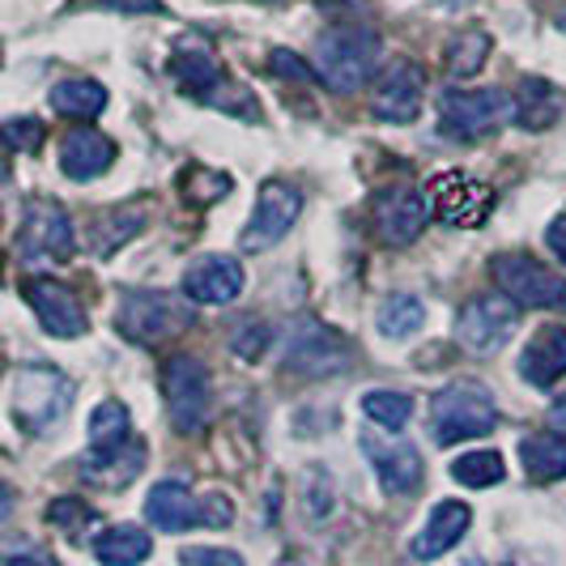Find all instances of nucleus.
I'll use <instances>...</instances> for the list:
<instances>
[{"instance_id": "1", "label": "nucleus", "mask_w": 566, "mask_h": 566, "mask_svg": "<svg viewBox=\"0 0 566 566\" xmlns=\"http://www.w3.org/2000/svg\"><path fill=\"white\" fill-rule=\"evenodd\" d=\"M384 43L370 27H333L315 39L312 69L333 94H358L375 77Z\"/></svg>"}, {"instance_id": "2", "label": "nucleus", "mask_w": 566, "mask_h": 566, "mask_svg": "<svg viewBox=\"0 0 566 566\" xmlns=\"http://www.w3.org/2000/svg\"><path fill=\"white\" fill-rule=\"evenodd\" d=\"M170 77L179 85V94L184 98H192V103H209V107H222V112H243V115H255L252 107V94L239 85L227 82V73H222V60L218 52L205 43V39H179L175 43V52H170Z\"/></svg>"}, {"instance_id": "3", "label": "nucleus", "mask_w": 566, "mask_h": 566, "mask_svg": "<svg viewBox=\"0 0 566 566\" xmlns=\"http://www.w3.org/2000/svg\"><path fill=\"white\" fill-rule=\"evenodd\" d=\"M77 384L52 363H27L13 370V388H9V413L27 434H43L69 413Z\"/></svg>"}, {"instance_id": "4", "label": "nucleus", "mask_w": 566, "mask_h": 566, "mask_svg": "<svg viewBox=\"0 0 566 566\" xmlns=\"http://www.w3.org/2000/svg\"><path fill=\"white\" fill-rule=\"evenodd\" d=\"M499 426V409L490 388L473 384V379H455L443 392H434L430 405V434L439 448H455L464 439H482Z\"/></svg>"}, {"instance_id": "5", "label": "nucleus", "mask_w": 566, "mask_h": 566, "mask_svg": "<svg viewBox=\"0 0 566 566\" xmlns=\"http://www.w3.org/2000/svg\"><path fill=\"white\" fill-rule=\"evenodd\" d=\"M115 328L124 340L154 349L192 328V307L170 290H128L115 312Z\"/></svg>"}, {"instance_id": "6", "label": "nucleus", "mask_w": 566, "mask_h": 566, "mask_svg": "<svg viewBox=\"0 0 566 566\" xmlns=\"http://www.w3.org/2000/svg\"><path fill=\"white\" fill-rule=\"evenodd\" d=\"M282 363L285 370H294L303 379H328V375H340V370L354 367V345H349L345 333L328 328L324 319L298 315L285 328Z\"/></svg>"}, {"instance_id": "7", "label": "nucleus", "mask_w": 566, "mask_h": 566, "mask_svg": "<svg viewBox=\"0 0 566 566\" xmlns=\"http://www.w3.org/2000/svg\"><path fill=\"white\" fill-rule=\"evenodd\" d=\"M145 520L158 533H188V528H227L234 520L227 494H205L197 499L188 482H158L145 494Z\"/></svg>"}, {"instance_id": "8", "label": "nucleus", "mask_w": 566, "mask_h": 566, "mask_svg": "<svg viewBox=\"0 0 566 566\" xmlns=\"http://www.w3.org/2000/svg\"><path fill=\"white\" fill-rule=\"evenodd\" d=\"M511 119H515V94L499 90V85H478V90L452 85L439 98V128L460 142L490 137L494 128H503Z\"/></svg>"}, {"instance_id": "9", "label": "nucleus", "mask_w": 566, "mask_h": 566, "mask_svg": "<svg viewBox=\"0 0 566 566\" xmlns=\"http://www.w3.org/2000/svg\"><path fill=\"white\" fill-rule=\"evenodd\" d=\"M163 397H167V418L179 434H200L213 413V379L209 367L192 354H175L163 367Z\"/></svg>"}, {"instance_id": "10", "label": "nucleus", "mask_w": 566, "mask_h": 566, "mask_svg": "<svg viewBox=\"0 0 566 566\" xmlns=\"http://www.w3.org/2000/svg\"><path fill=\"white\" fill-rule=\"evenodd\" d=\"M499 294H507L520 307H537V312H566V277L554 269H545L541 260L524 252H503L490 264Z\"/></svg>"}, {"instance_id": "11", "label": "nucleus", "mask_w": 566, "mask_h": 566, "mask_svg": "<svg viewBox=\"0 0 566 566\" xmlns=\"http://www.w3.org/2000/svg\"><path fill=\"white\" fill-rule=\"evenodd\" d=\"M73 255H77L73 218L56 200H34L27 209V222L18 230V260L27 269H48V264H69Z\"/></svg>"}, {"instance_id": "12", "label": "nucleus", "mask_w": 566, "mask_h": 566, "mask_svg": "<svg viewBox=\"0 0 566 566\" xmlns=\"http://www.w3.org/2000/svg\"><path fill=\"white\" fill-rule=\"evenodd\" d=\"M515 324H520V303H511L507 294H478L455 315V340L473 358H494L511 340Z\"/></svg>"}, {"instance_id": "13", "label": "nucleus", "mask_w": 566, "mask_h": 566, "mask_svg": "<svg viewBox=\"0 0 566 566\" xmlns=\"http://www.w3.org/2000/svg\"><path fill=\"white\" fill-rule=\"evenodd\" d=\"M430 213L455 230H478L494 213V188L485 179H473L469 170H443L430 179Z\"/></svg>"}, {"instance_id": "14", "label": "nucleus", "mask_w": 566, "mask_h": 566, "mask_svg": "<svg viewBox=\"0 0 566 566\" xmlns=\"http://www.w3.org/2000/svg\"><path fill=\"white\" fill-rule=\"evenodd\" d=\"M298 213H303V192L294 184H285V179H269L260 188L255 213L248 218L243 234H239V248L248 255L269 252L273 243H282L285 234H290V227L298 222Z\"/></svg>"}, {"instance_id": "15", "label": "nucleus", "mask_w": 566, "mask_h": 566, "mask_svg": "<svg viewBox=\"0 0 566 566\" xmlns=\"http://www.w3.org/2000/svg\"><path fill=\"white\" fill-rule=\"evenodd\" d=\"M370 222H375V234L392 248H405L413 243L418 234L430 222V200L413 188V184H392L384 188L379 197L370 200Z\"/></svg>"}, {"instance_id": "16", "label": "nucleus", "mask_w": 566, "mask_h": 566, "mask_svg": "<svg viewBox=\"0 0 566 566\" xmlns=\"http://www.w3.org/2000/svg\"><path fill=\"white\" fill-rule=\"evenodd\" d=\"M426 98V73L418 60H392L379 69V82H375V98H370V112L384 124H413L422 112Z\"/></svg>"}, {"instance_id": "17", "label": "nucleus", "mask_w": 566, "mask_h": 566, "mask_svg": "<svg viewBox=\"0 0 566 566\" xmlns=\"http://www.w3.org/2000/svg\"><path fill=\"white\" fill-rule=\"evenodd\" d=\"M22 294H27L30 312L43 324L48 337H60V340L85 337V328H90L85 307L77 303V294L64 282H56V277H27V282H22Z\"/></svg>"}, {"instance_id": "18", "label": "nucleus", "mask_w": 566, "mask_h": 566, "mask_svg": "<svg viewBox=\"0 0 566 566\" xmlns=\"http://www.w3.org/2000/svg\"><path fill=\"white\" fill-rule=\"evenodd\" d=\"M243 285H248L243 264L222 252L200 255L197 264L184 273V294L192 303H205V307H227V303H234L243 294Z\"/></svg>"}, {"instance_id": "19", "label": "nucleus", "mask_w": 566, "mask_h": 566, "mask_svg": "<svg viewBox=\"0 0 566 566\" xmlns=\"http://www.w3.org/2000/svg\"><path fill=\"white\" fill-rule=\"evenodd\" d=\"M363 452H367L370 469H375V478L388 494H418L422 490V452L413 443L367 434Z\"/></svg>"}, {"instance_id": "20", "label": "nucleus", "mask_w": 566, "mask_h": 566, "mask_svg": "<svg viewBox=\"0 0 566 566\" xmlns=\"http://www.w3.org/2000/svg\"><path fill=\"white\" fill-rule=\"evenodd\" d=\"M145 460H149V448L142 434H133L119 448H90L82 455V482L98 490H124L142 478Z\"/></svg>"}, {"instance_id": "21", "label": "nucleus", "mask_w": 566, "mask_h": 566, "mask_svg": "<svg viewBox=\"0 0 566 566\" xmlns=\"http://www.w3.org/2000/svg\"><path fill=\"white\" fill-rule=\"evenodd\" d=\"M115 142L103 137L98 128H73L64 133L60 142V170L73 179V184H90V179H103L115 163Z\"/></svg>"}, {"instance_id": "22", "label": "nucleus", "mask_w": 566, "mask_h": 566, "mask_svg": "<svg viewBox=\"0 0 566 566\" xmlns=\"http://www.w3.org/2000/svg\"><path fill=\"white\" fill-rule=\"evenodd\" d=\"M469 524H473V511L464 507L460 499H443V503H434V507H430V520H426L422 533L413 537L409 554H413L418 563L443 558L448 549H455V541L469 533Z\"/></svg>"}, {"instance_id": "23", "label": "nucleus", "mask_w": 566, "mask_h": 566, "mask_svg": "<svg viewBox=\"0 0 566 566\" xmlns=\"http://www.w3.org/2000/svg\"><path fill=\"white\" fill-rule=\"evenodd\" d=\"M520 375L524 384L533 388H554L566 375V328L554 324V328H541L537 337L524 345L520 354Z\"/></svg>"}, {"instance_id": "24", "label": "nucleus", "mask_w": 566, "mask_h": 566, "mask_svg": "<svg viewBox=\"0 0 566 566\" xmlns=\"http://www.w3.org/2000/svg\"><path fill=\"white\" fill-rule=\"evenodd\" d=\"M145 218H149V213H145L142 205H115V209L94 213V218H90V230H85V234H90V239H85L90 252L98 255V260L115 255L124 243H133V239L142 234Z\"/></svg>"}, {"instance_id": "25", "label": "nucleus", "mask_w": 566, "mask_h": 566, "mask_svg": "<svg viewBox=\"0 0 566 566\" xmlns=\"http://www.w3.org/2000/svg\"><path fill=\"white\" fill-rule=\"evenodd\" d=\"M566 112V94L545 77H524L515 90V124L524 133H545Z\"/></svg>"}, {"instance_id": "26", "label": "nucleus", "mask_w": 566, "mask_h": 566, "mask_svg": "<svg viewBox=\"0 0 566 566\" xmlns=\"http://www.w3.org/2000/svg\"><path fill=\"white\" fill-rule=\"evenodd\" d=\"M154 554V541L137 524H112L94 537V558L103 566H142Z\"/></svg>"}, {"instance_id": "27", "label": "nucleus", "mask_w": 566, "mask_h": 566, "mask_svg": "<svg viewBox=\"0 0 566 566\" xmlns=\"http://www.w3.org/2000/svg\"><path fill=\"white\" fill-rule=\"evenodd\" d=\"M52 112L64 119H94L107 112V85L94 77H69L52 85Z\"/></svg>"}, {"instance_id": "28", "label": "nucleus", "mask_w": 566, "mask_h": 566, "mask_svg": "<svg viewBox=\"0 0 566 566\" xmlns=\"http://www.w3.org/2000/svg\"><path fill=\"white\" fill-rule=\"evenodd\" d=\"M520 460H524V473L533 482H563L566 478V439L558 434H528L520 443Z\"/></svg>"}, {"instance_id": "29", "label": "nucleus", "mask_w": 566, "mask_h": 566, "mask_svg": "<svg viewBox=\"0 0 566 566\" xmlns=\"http://www.w3.org/2000/svg\"><path fill=\"white\" fill-rule=\"evenodd\" d=\"M426 324V303L418 294H388L384 303H379V315H375V328L384 333L388 340H405L413 337V333H422Z\"/></svg>"}, {"instance_id": "30", "label": "nucleus", "mask_w": 566, "mask_h": 566, "mask_svg": "<svg viewBox=\"0 0 566 566\" xmlns=\"http://www.w3.org/2000/svg\"><path fill=\"white\" fill-rule=\"evenodd\" d=\"M490 34L485 30H460V34H452V43H448V52H443V60H448V73H452L455 82H464V77H478L482 73V64L490 60Z\"/></svg>"}, {"instance_id": "31", "label": "nucleus", "mask_w": 566, "mask_h": 566, "mask_svg": "<svg viewBox=\"0 0 566 566\" xmlns=\"http://www.w3.org/2000/svg\"><path fill=\"white\" fill-rule=\"evenodd\" d=\"M133 439V418L119 400H103L90 413V448H119Z\"/></svg>"}, {"instance_id": "32", "label": "nucleus", "mask_w": 566, "mask_h": 566, "mask_svg": "<svg viewBox=\"0 0 566 566\" xmlns=\"http://www.w3.org/2000/svg\"><path fill=\"white\" fill-rule=\"evenodd\" d=\"M448 473H452L460 485H469V490H490V485L503 482L507 464H503L499 452H464V455H455Z\"/></svg>"}, {"instance_id": "33", "label": "nucleus", "mask_w": 566, "mask_h": 566, "mask_svg": "<svg viewBox=\"0 0 566 566\" xmlns=\"http://www.w3.org/2000/svg\"><path fill=\"white\" fill-rule=\"evenodd\" d=\"M363 413L384 430H400V426L413 418V397H405L397 388H370L363 397Z\"/></svg>"}, {"instance_id": "34", "label": "nucleus", "mask_w": 566, "mask_h": 566, "mask_svg": "<svg viewBox=\"0 0 566 566\" xmlns=\"http://www.w3.org/2000/svg\"><path fill=\"white\" fill-rule=\"evenodd\" d=\"M179 192L192 200V205H213L230 192V179L218 175V170H205V167H188L184 179H179Z\"/></svg>"}, {"instance_id": "35", "label": "nucleus", "mask_w": 566, "mask_h": 566, "mask_svg": "<svg viewBox=\"0 0 566 566\" xmlns=\"http://www.w3.org/2000/svg\"><path fill=\"white\" fill-rule=\"evenodd\" d=\"M333 507H337V494H333L328 473H324V469H307V482H303V511L319 524V520L333 515Z\"/></svg>"}, {"instance_id": "36", "label": "nucleus", "mask_w": 566, "mask_h": 566, "mask_svg": "<svg viewBox=\"0 0 566 566\" xmlns=\"http://www.w3.org/2000/svg\"><path fill=\"white\" fill-rule=\"evenodd\" d=\"M48 520H52V528H60V533L82 537L85 528L94 524V511L85 507L82 499H56V503L48 507Z\"/></svg>"}, {"instance_id": "37", "label": "nucleus", "mask_w": 566, "mask_h": 566, "mask_svg": "<svg viewBox=\"0 0 566 566\" xmlns=\"http://www.w3.org/2000/svg\"><path fill=\"white\" fill-rule=\"evenodd\" d=\"M273 345V328L264 324V319H248V324H239L234 328V337H230V349L239 354V358H248V363H255V358H264V349Z\"/></svg>"}, {"instance_id": "38", "label": "nucleus", "mask_w": 566, "mask_h": 566, "mask_svg": "<svg viewBox=\"0 0 566 566\" xmlns=\"http://www.w3.org/2000/svg\"><path fill=\"white\" fill-rule=\"evenodd\" d=\"M43 119H34V115H13V119H4V142L13 154H34L39 145H43Z\"/></svg>"}, {"instance_id": "39", "label": "nucleus", "mask_w": 566, "mask_h": 566, "mask_svg": "<svg viewBox=\"0 0 566 566\" xmlns=\"http://www.w3.org/2000/svg\"><path fill=\"white\" fill-rule=\"evenodd\" d=\"M179 566H248L234 549H218V545H188L179 549Z\"/></svg>"}, {"instance_id": "40", "label": "nucleus", "mask_w": 566, "mask_h": 566, "mask_svg": "<svg viewBox=\"0 0 566 566\" xmlns=\"http://www.w3.org/2000/svg\"><path fill=\"white\" fill-rule=\"evenodd\" d=\"M269 69H273L277 77H290V82H312L315 77L312 64L303 56H294V52H285V48H277V52L269 56Z\"/></svg>"}, {"instance_id": "41", "label": "nucleus", "mask_w": 566, "mask_h": 566, "mask_svg": "<svg viewBox=\"0 0 566 566\" xmlns=\"http://www.w3.org/2000/svg\"><path fill=\"white\" fill-rule=\"evenodd\" d=\"M4 566H60L48 549L39 545H27V541H9L4 545Z\"/></svg>"}, {"instance_id": "42", "label": "nucleus", "mask_w": 566, "mask_h": 566, "mask_svg": "<svg viewBox=\"0 0 566 566\" xmlns=\"http://www.w3.org/2000/svg\"><path fill=\"white\" fill-rule=\"evenodd\" d=\"M94 4H107V9H119V13H167L163 0H94Z\"/></svg>"}, {"instance_id": "43", "label": "nucleus", "mask_w": 566, "mask_h": 566, "mask_svg": "<svg viewBox=\"0 0 566 566\" xmlns=\"http://www.w3.org/2000/svg\"><path fill=\"white\" fill-rule=\"evenodd\" d=\"M545 243H549V252L566 264V218H554V222H549V230H545Z\"/></svg>"}, {"instance_id": "44", "label": "nucleus", "mask_w": 566, "mask_h": 566, "mask_svg": "<svg viewBox=\"0 0 566 566\" xmlns=\"http://www.w3.org/2000/svg\"><path fill=\"white\" fill-rule=\"evenodd\" d=\"M549 426H554V434H566V392L549 405Z\"/></svg>"}]
</instances>
